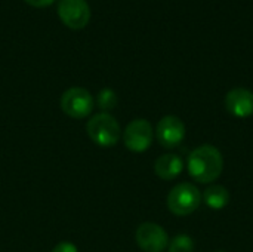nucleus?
Listing matches in <instances>:
<instances>
[{"label": "nucleus", "mask_w": 253, "mask_h": 252, "mask_svg": "<svg viewBox=\"0 0 253 252\" xmlns=\"http://www.w3.org/2000/svg\"><path fill=\"white\" fill-rule=\"evenodd\" d=\"M156 137L162 147L175 149L185 138V125L178 116H165L156 126Z\"/></svg>", "instance_id": "8"}, {"label": "nucleus", "mask_w": 253, "mask_h": 252, "mask_svg": "<svg viewBox=\"0 0 253 252\" xmlns=\"http://www.w3.org/2000/svg\"><path fill=\"white\" fill-rule=\"evenodd\" d=\"M184 169V162L178 154L173 153H168V154H162L156 163H154V172L160 180L165 181H172L176 177L181 175Z\"/></svg>", "instance_id": "10"}, {"label": "nucleus", "mask_w": 253, "mask_h": 252, "mask_svg": "<svg viewBox=\"0 0 253 252\" xmlns=\"http://www.w3.org/2000/svg\"><path fill=\"white\" fill-rule=\"evenodd\" d=\"M52 252H77V248L71 242H59Z\"/></svg>", "instance_id": "14"}, {"label": "nucleus", "mask_w": 253, "mask_h": 252, "mask_svg": "<svg viewBox=\"0 0 253 252\" xmlns=\"http://www.w3.org/2000/svg\"><path fill=\"white\" fill-rule=\"evenodd\" d=\"M117 101H119L117 100V94L113 89H110V88H104L98 94V97H96V104L102 110V113L111 111L117 105Z\"/></svg>", "instance_id": "12"}, {"label": "nucleus", "mask_w": 253, "mask_h": 252, "mask_svg": "<svg viewBox=\"0 0 253 252\" xmlns=\"http://www.w3.org/2000/svg\"><path fill=\"white\" fill-rule=\"evenodd\" d=\"M202 199L212 209H224L230 203L231 195L227 187L221 184H212L203 192Z\"/></svg>", "instance_id": "11"}, {"label": "nucleus", "mask_w": 253, "mask_h": 252, "mask_svg": "<svg viewBox=\"0 0 253 252\" xmlns=\"http://www.w3.org/2000/svg\"><path fill=\"white\" fill-rule=\"evenodd\" d=\"M188 174L202 184L216 181L224 169V157L219 149L212 144H203L194 149L187 160Z\"/></svg>", "instance_id": "1"}, {"label": "nucleus", "mask_w": 253, "mask_h": 252, "mask_svg": "<svg viewBox=\"0 0 253 252\" xmlns=\"http://www.w3.org/2000/svg\"><path fill=\"white\" fill-rule=\"evenodd\" d=\"M153 138L154 131L147 119L132 120L123 132V141L126 149L135 153H142L148 150L153 143Z\"/></svg>", "instance_id": "5"}, {"label": "nucleus", "mask_w": 253, "mask_h": 252, "mask_svg": "<svg viewBox=\"0 0 253 252\" xmlns=\"http://www.w3.org/2000/svg\"><path fill=\"white\" fill-rule=\"evenodd\" d=\"M61 108L71 119H84L93 111L95 100L92 94L80 86L67 89L61 97Z\"/></svg>", "instance_id": "4"}, {"label": "nucleus", "mask_w": 253, "mask_h": 252, "mask_svg": "<svg viewBox=\"0 0 253 252\" xmlns=\"http://www.w3.org/2000/svg\"><path fill=\"white\" fill-rule=\"evenodd\" d=\"M89 138L99 147H114L120 137V123L110 113H98L92 116L86 125Z\"/></svg>", "instance_id": "2"}, {"label": "nucleus", "mask_w": 253, "mask_h": 252, "mask_svg": "<svg viewBox=\"0 0 253 252\" xmlns=\"http://www.w3.org/2000/svg\"><path fill=\"white\" fill-rule=\"evenodd\" d=\"M58 15L71 30H82L90 19V7L86 0H59Z\"/></svg>", "instance_id": "6"}, {"label": "nucleus", "mask_w": 253, "mask_h": 252, "mask_svg": "<svg viewBox=\"0 0 253 252\" xmlns=\"http://www.w3.org/2000/svg\"><path fill=\"white\" fill-rule=\"evenodd\" d=\"M24 1L33 7H46V6H50L55 0H24Z\"/></svg>", "instance_id": "15"}, {"label": "nucleus", "mask_w": 253, "mask_h": 252, "mask_svg": "<svg viewBox=\"0 0 253 252\" xmlns=\"http://www.w3.org/2000/svg\"><path fill=\"white\" fill-rule=\"evenodd\" d=\"M135 239L144 252H163L169 247L166 230L156 223H142L136 229Z\"/></svg>", "instance_id": "7"}, {"label": "nucleus", "mask_w": 253, "mask_h": 252, "mask_svg": "<svg viewBox=\"0 0 253 252\" xmlns=\"http://www.w3.org/2000/svg\"><path fill=\"white\" fill-rule=\"evenodd\" d=\"M169 252H194V241L188 235H176L168 247Z\"/></svg>", "instance_id": "13"}, {"label": "nucleus", "mask_w": 253, "mask_h": 252, "mask_svg": "<svg viewBox=\"0 0 253 252\" xmlns=\"http://www.w3.org/2000/svg\"><path fill=\"white\" fill-rule=\"evenodd\" d=\"M225 108L236 117H251L253 114V92L245 88H234L225 95Z\"/></svg>", "instance_id": "9"}, {"label": "nucleus", "mask_w": 253, "mask_h": 252, "mask_svg": "<svg viewBox=\"0 0 253 252\" xmlns=\"http://www.w3.org/2000/svg\"><path fill=\"white\" fill-rule=\"evenodd\" d=\"M166 203L173 215L187 217L200 206L202 193L191 183H179L169 192Z\"/></svg>", "instance_id": "3"}, {"label": "nucleus", "mask_w": 253, "mask_h": 252, "mask_svg": "<svg viewBox=\"0 0 253 252\" xmlns=\"http://www.w3.org/2000/svg\"><path fill=\"white\" fill-rule=\"evenodd\" d=\"M216 252H225V251H216Z\"/></svg>", "instance_id": "16"}]
</instances>
